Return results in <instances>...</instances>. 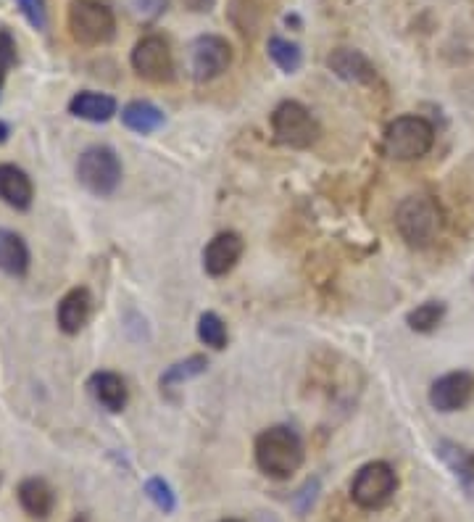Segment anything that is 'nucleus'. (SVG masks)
<instances>
[{"label":"nucleus","instance_id":"1","mask_svg":"<svg viewBox=\"0 0 474 522\" xmlns=\"http://www.w3.org/2000/svg\"><path fill=\"white\" fill-rule=\"evenodd\" d=\"M303 459H306L303 441L285 425H274L256 438V464L269 478H290L293 472L301 470Z\"/></svg>","mask_w":474,"mask_h":522},{"label":"nucleus","instance_id":"2","mask_svg":"<svg viewBox=\"0 0 474 522\" xmlns=\"http://www.w3.org/2000/svg\"><path fill=\"white\" fill-rule=\"evenodd\" d=\"M395 227L411 248H427L443 230V209L432 196L403 198L395 211Z\"/></svg>","mask_w":474,"mask_h":522},{"label":"nucleus","instance_id":"3","mask_svg":"<svg viewBox=\"0 0 474 522\" xmlns=\"http://www.w3.org/2000/svg\"><path fill=\"white\" fill-rule=\"evenodd\" d=\"M435 145V127L424 116H398L385 130V153L395 161L422 159Z\"/></svg>","mask_w":474,"mask_h":522},{"label":"nucleus","instance_id":"4","mask_svg":"<svg viewBox=\"0 0 474 522\" xmlns=\"http://www.w3.org/2000/svg\"><path fill=\"white\" fill-rule=\"evenodd\" d=\"M66 24L79 45H106L116 32L114 11L101 0H72Z\"/></svg>","mask_w":474,"mask_h":522},{"label":"nucleus","instance_id":"5","mask_svg":"<svg viewBox=\"0 0 474 522\" xmlns=\"http://www.w3.org/2000/svg\"><path fill=\"white\" fill-rule=\"evenodd\" d=\"M77 180L93 196H111L122 182V161L106 145H90L77 161Z\"/></svg>","mask_w":474,"mask_h":522},{"label":"nucleus","instance_id":"6","mask_svg":"<svg viewBox=\"0 0 474 522\" xmlns=\"http://www.w3.org/2000/svg\"><path fill=\"white\" fill-rule=\"evenodd\" d=\"M272 130L277 143L288 145V148H311L319 140L322 130L311 111L298 101H282L272 114Z\"/></svg>","mask_w":474,"mask_h":522},{"label":"nucleus","instance_id":"7","mask_svg":"<svg viewBox=\"0 0 474 522\" xmlns=\"http://www.w3.org/2000/svg\"><path fill=\"white\" fill-rule=\"evenodd\" d=\"M398 478L388 462L364 464L351 483V499L361 509H382L393 499Z\"/></svg>","mask_w":474,"mask_h":522},{"label":"nucleus","instance_id":"8","mask_svg":"<svg viewBox=\"0 0 474 522\" xmlns=\"http://www.w3.org/2000/svg\"><path fill=\"white\" fill-rule=\"evenodd\" d=\"M232 64L230 43L219 35L195 37L190 45V74L195 82H211Z\"/></svg>","mask_w":474,"mask_h":522},{"label":"nucleus","instance_id":"9","mask_svg":"<svg viewBox=\"0 0 474 522\" xmlns=\"http://www.w3.org/2000/svg\"><path fill=\"white\" fill-rule=\"evenodd\" d=\"M132 69H135L143 80L151 82H169L174 74V58L172 48L161 35H145L137 40L135 51H132Z\"/></svg>","mask_w":474,"mask_h":522},{"label":"nucleus","instance_id":"10","mask_svg":"<svg viewBox=\"0 0 474 522\" xmlns=\"http://www.w3.org/2000/svg\"><path fill=\"white\" fill-rule=\"evenodd\" d=\"M474 396V375L459 370L448 372V375L438 377L430 388V404L438 412H459L472 401Z\"/></svg>","mask_w":474,"mask_h":522},{"label":"nucleus","instance_id":"11","mask_svg":"<svg viewBox=\"0 0 474 522\" xmlns=\"http://www.w3.org/2000/svg\"><path fill=\"white\" fill-rule=\"evenodd\" d=\"M243 248V238L237 232H219L203 251V269L211 277H224L235 269V264L243 256Z\"/></svg>","mask_w":474,"mask_h":522},{"label":"nucleus","instance_id":"12","mask_svg":"<svg viewBox=\"0 0 474 522\" xmlns=\"http://www.w3.org/2000/svg\"><path fill=\"white\" fill-rule=\"evenodd\" d=\"M327 66L330 72L340 80L351 82V85H369V82L377 80V69L361 51H353V48H338L332 51L327 58Z\"/></svg>","mask_w":474,"mask_h":522},{"label":"nucleus","instance_id":"13","mask_svg":"<svg viewBox=\"0 0 474 522\" xmlns=\"http://www.w3.org/2000/svg\"><path fill=\"white\" fill-rule=\"evenodd\" d=\"M32 198H35V188L29 174L16 164H0V201L8 203L11 209L24 211L32 206Z\"/></svg>","mask_w":474,"mask_h":522},{"label":"nucleus","instance_id":"14","mask_svg":"<svg viewBox=\"0 0 474 522\" xmlns=\"http://www.w3.org/2000/svg\"><path fill=\"white\" fill-rule=\"evenodd\" d=\"M90 312H93V298H90V293H87L85 288L69 290V293L61 298V304H58V327H61L66 335H77L79 330L87 325Z\"/></svg>","mask_w":474,"mask_h":522},{"label":"nucleus","instance_id":"15","mask_svg":"<svg viewBox=\"0 0 474 522\" xmlns=\"http://www.w3.org/2000/svg\"><path fill=\"white\" fill-rule=\"evenodd\" d=\"M16 496H19V504H22L24 512L29 517H37V520H45L56 507V493L48 486V480L43 478L22 480L19 488H16Z\"/></svg>","mask_w":474,"mask_h":522},{"label":"nucleus","instance_id":"16","mask_svg":"<svg viewBox=\"0 0 474 522\" xmlns=\"http://www.w3.org/2000/svg\"><path fill=\"white\" fill-rule=\"evenodd\" d=\"M87 388L93 393V399L111 414L122 412L124 406H127V399H130L127 383L116 372H95Z\"/></svg>","mask_w":474,"mask_h":522},{"label":"nucleus","instance_id":"17","mask_svg":"<svg viewBox=\"0 0 474 522\" xmlns=\"http://www.w3.org/2000/svg\"><path fill=\"white\" fill-rule=\"evenodd\" d=\"M69 111H72L77 119H85V122H108L111 116L116 114V101L111 95H103V93H77L69 101Z\"/></svg>","mask_w":474,"mask_h":522},{"label":"nucleus","instance_id":"18","mask_svg":"<svg viewBox=\"0 0 474 522\" xmlns=\"http://www.w3.org/2000/svg\"><path fill=\"white\" fill-rule=\"evenodd\" d=\"M0 269L11 277H24L29 269V248L11 230H0Z\"/></svg>","mask_w":474,"mask_h":522},{"label":"nucleus","instance_id":"19","mask_svg":"<svg viewBox=\"0 0 474 522\" xmlns=\"http://www.w3.org/2000/svg\"><path fill=\"white\" fill-rule=\"evenodd\" d=\"M122 122L124 127H130L132 132L148 135V132H156L158 127L164 124V114H161V109H156L153 103L132 101L124 106Z\"/></svg>","mask_w":474,"mask_h":522},{"label":"nucleus","instance_id":"20","mask_svg":"<svg viewBox=\"0 0 474 522\" xmlns=\"http://www.w3.org/2000/svg\"><path fill=\"white\" fill-rule=\"evenodd\" d=\"M438 454L446 459L448 467L459 475L461 486L467 488L469 493H474V454H467V451L453 446V443H443Z\"/></svg>","mask_w":474,"mask_h":522},{"label":"nucleus","instance_id":"21","mask_svg":"<svg viewBox=\"0 0 474 522\" xmlns=\"http://www.w3.org/2000/svg\"><path fill=\"white\" fill-rule=\"evenodd\" d=\"M206 367H209L206 356H187L185 362L172 364V367L161 375V391H169L174 385H182L187 383V380H193V377L203 375Z\"/></svg>","mask_w":474,"mask_h":522},{"label":"nucleus","instance_id":"22","mask_svg":"<svg viewBox=\"0 0 474 522\" xmlns=\"http://www.w3.org/2000/svg\"><path fill=\"white\" fill-rule=\"evenodd\" d=\"M443 317H446V304H440V301H427V304L411 309L406 322H409V327L414 330V333H432V330H438Z\"/></svg>","mask_w":474,"mask_h":522},{"label":"nucleus","instance_id":"23","mask_svg":"<svg viewBox=\"0 0 474 522\" xmlns=\"http://www.w3.org/2000/svg\"><path fill=\"white\" fill-rule=\"evenodd\" d=\"M269 58H272L274 64L280 66L282 72H298L303 64V53L301 48L290 40H282V37H272L269 40Z\"/></svg>","mask_w":474,"mask_h":522},{"label":"nucleus","instance_id":"24","mask_svg":"<svg viewBox=\"0 0 474 522\" xmlns=\"http://www.w3.org/2000/svg\"><path fill=\"white\" fill-rule=\"evenodd\" d=\"M198 338L206 346L214 348V351H222L227 346V325H224V319L214 312L201 314V319H198Z\"/></svg>","mask_w":474,"mask_h":522},{"label":"nucleus","instance_id":"25","mask_svg":"<svg viewBox=\"0 0 474 522\" xmlns=\"http://www.w3.org/2000/svg\"><path fill=\"white\" fill-rule=\"evenodd\" d=\"M145 496L153 501V507L158 512H164V515H172L174 509H177V496H174L172 486L166 483L164 478H151L145 480Z\"/></svg>","mask_w":474,"mask_h":522},{"label":"nucleus","instance_id":"26","mask_svg":"<svg viewBox=\"0 0 474 522\" xmlns=\"http://www.w3.org/2000/svg\"><path fill=\"white\" fill-rule=\"evenodd\" d=\"M22 14L27 16V22L35 29H45L48 24V11H45V0H16Z\"/></svg>","mask_w":474,"mask_h":522},{"label":"nucleus","instance_id":"27","mask_svg":"<svg viewBox=\"0 0 474 522\" xmlns=\"http://www.w3.org/2000/svg\"><path fill=\"white\" fill-rule=\"evenodd\" d=\"M166 3H169V0H130L132 11H135L143 22H153V19H158V16L166 11Z\"/></svg>","mask_w":474,"mask_h":522},{"label":"nucleus","instance_id":"28","mask_svg":"<svg viewBox=\"0 0 474 522\" xmlns=\"http://www.w3.org/2000/svg\"><path fill=\"white\" fill-rule=\"evenodd\" d=\"M0 64L8 69L16 64V40L8 29H0Z\"/></svg>","mask_w":474,"mask_h":522},{"label":"nucleus","instance_id":"29","mask_svg":"<svg viewBox=\"0 0 474 522\" xmlns=\"http://www.w3.org/2000/svg\"><path fill=\"white\" fill-rule=\"evenodd\" d=\"M316 491H319V480H309V483H306V486L298 491V499H295V501H298V509H301V512H306V509L314 504Z\"/></svg>","mask_w":474,"mask_h":522},{"label":"nucleus","instance_id":"30","mask_svg":"<svg viewBox=\"0 0 474 522\" xmlns=\"http://www.w3.org/2000/svg\"><path fill=\"white\" fill-rule=\"evenodd\" d=\"M182 3H185V8L195 11V14H206V11L214 8L216 0H182Z\"/></svg>","mask_w":474,"mask_h":522},{"label":"nucleus","instance_id":"31","mask_svg":"<svg viewBox=\"0 0 474 522\" xmlns=\"http://www.w3.org/2000/svg\"><path fill=\"white\" fill-rule=\"evenodd\" d=\"M6 72H8V66L0 64V90H3V82H6Z\"/></svg>","mask_w":474,"mask_h":522},{"label":"nucleus","instance_id":"32","mask_svg":"<svg viewBox=\"0 0 474 522\" xmlns=\"http://www.w3.org/2000/svg\"><path fill=\"white\" fill-rule=\"evenodd\" d=\"M224 522H240V520H224Z\"/></svg>","mask_w":474,"mask_h":522}]
</instances>
